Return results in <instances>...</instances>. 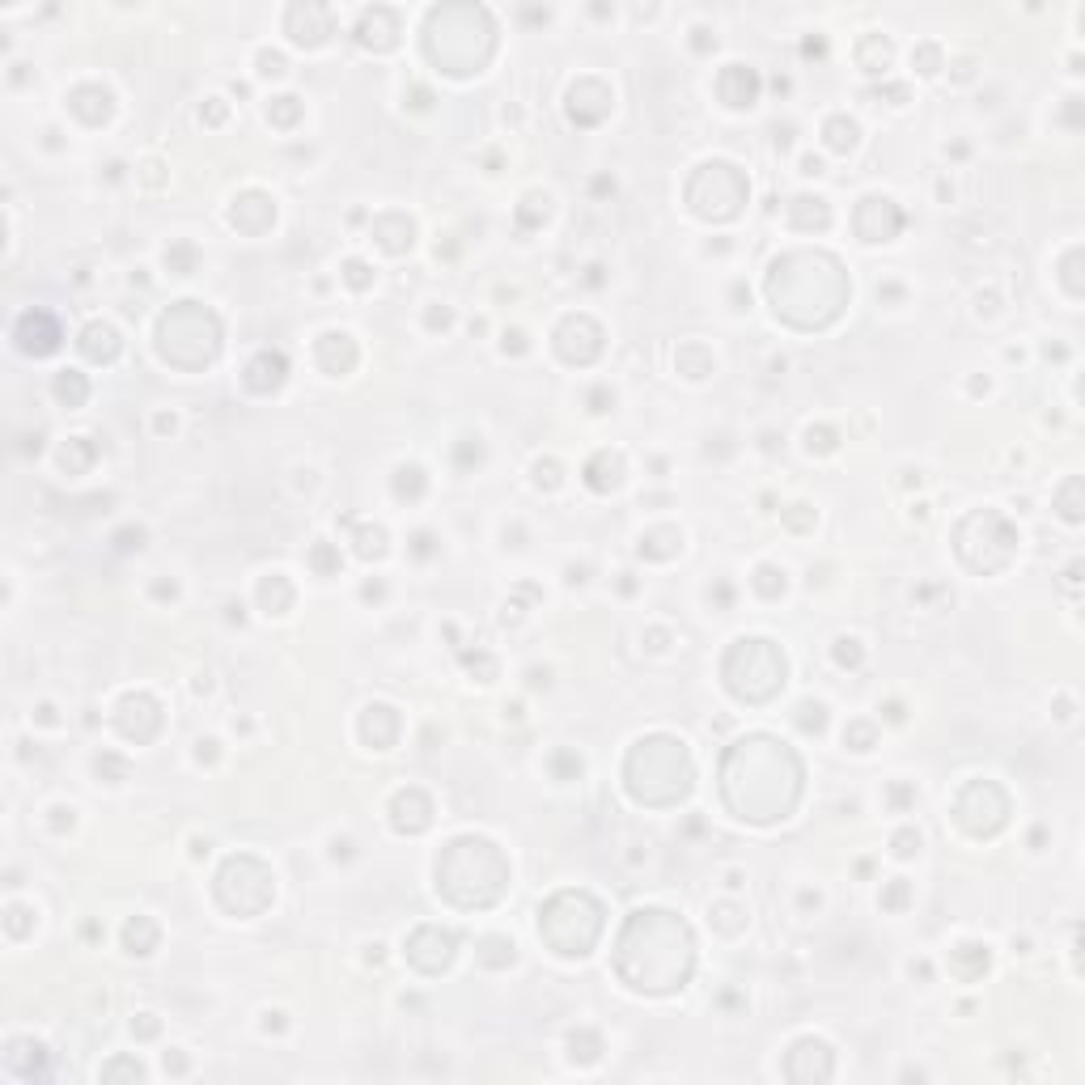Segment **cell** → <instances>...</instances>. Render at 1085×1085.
<instances>
[{
    "label": "cell",
    "instance_id": "obj_44",
    "mask_svg": "<svg viewBox=\"0 0 1085 1085\" xmlns=\"http://www.w3.org/2000/svg\"><path fill=\"white\" fill-rule=\"evenodd\" d=\"M848 742H857L852 746V751H869V746H874V729L869 725H848V734H844Z\"/></svg>",
    "mask_w": 1085,
    "mask_h": 1085
},
{
    "label": "cell",
    "instance_id": "obj_43",
    "mask_svg": "<svg viewBox=\"0 0 1085 1085\" xmlns=\"http://www.w3.org/2000/svg\"><path fill=\"white\" fill-rule=\"evenodd\" d=\"M310 560H314L318 573H335V568H340V556H331V547H327V543H318Z\"/></svg>",
    "mask_w": 1085,
    "mask_h": 1085
},
{
    "label": "cell",
    "instance_id": "obj_33",
    "mask_svg": "<svg viewBox=\"0 0 1085 1085\" xmlns=\"http://www.w3.org/2000/svg\"><path fill=\"white\" fill-rule=\"evenodd\" d=\"M861 68L865 73H886V64H891V43L882 39V34H869V39H861Z\"/></svg>",
    "mask_w": 1085,
    "mask_h": 1085
},
{
    "label": "cell",
    "instance_id": "obj_41",
    "mask_svg": "<svg viewBox=\"0 0 1085 1085\" xmlns=\"http://www.w3.org/2000/svg\"><path fill=\"white\" fill-rule=\"evenodd\" d=\"M344 280L352 284V289H369L373 276H369V268H365L361 259H348V263H344Z\"/></svg>",
    "mask_w": 1085,
    "mask_h": 1085
},
{
    "label": "cell",
    "instance_id": "obj_53",
    "mask_svg": "<svg viewBox=\"0 0 1085 1085\" xmlns=\"http://www.w3.org/2000/svg\"><path fill=\"white\" fill-rule=\"evenodd\" d=\"M818 170H823V166H818V157H806V162H802V174H818Z\"/></svg>",
    "mask_w": 1085,
    "mask_h": 1085
},
{
    "label": "cell",
    "instance_id": "obj_31",
    "mask_svg": "<svg viewBox=\"0 0 1085 1085\" xmlns=\"http://www.w3.org/2000/svg\"><path fill=\"white\" fill-rule=\"evenodd\" d=\"M51 390H56V399H60V403H68V407H81L85 399H90V382H85L77 369H64V373H56V382H51Z\"/></svg>",
    "mask_w": 1085,
    "mask_h": 1085
},
{
    "label": "cell",
    "instance_id": "obj_42",
    "mask_svg": "<svg viewBox=\"0 0 1085 1085\" xmlns=\"http://www.w3.org/2000/svg\"><path fill=\"white\" fill-rule=\"evenodd\" d=\"M835 662H840V666H861L857 640H835Z\"/></svg>",
    "mask_w": 1085,
    "mask_h": 1085
},
{
    "label": "cell",
    "instance_id": "obj_17",
    "mask_svg": "<svg viewBox=\"0 0 1085 1085\" xmlns=\"http://www.w3.org/2000/svg\"><path fill=\"white\" fill-rule=\"evenodd\" d=\"M899 229H903V212L891 200H878V195L861 200V208H857V234L865 242H891Z\"/></svg>",
    "mask_w": 1085,
    "mask_h": 1085
},
{
    "label": "cell",
    "instance_id": "obj_50",
    "mask_svg": "<svg viewBox=\"0 0 1085 1085\" xmlns=\"http://www.w3.org/2000/svg\"><path fill=\"white\" fill-rule=\"evenodd\" d=\"M22 916H26V907H9V933H13V937L26 933V920H22Z\"/></svg>",
    "mask_w": 1085,
    "mask_h": 1085
},
{
    "label": "cell",
    "instance_id": "obj_28",
    "mask_svg": "<svg viewBox=\"0 0 1085 1085\" xmlns=\"http://www.w3.org/2000/svg\"><path fill=\"white\" fill-rule=\"evenodd\" d=\"M831 221V212L823 200H810V195H797V200L789 204V225L793 229H827Z\"/></svg>",
    "mask_w": 1085,
    "mask_h": 1085
},
{
    "label": "cell",
    "instance_id": "obj_14",
    "mask_svg": "<svg viewBox=\"0 0 1085 1085\" xmlns=\"http://www.w3.org/2000/svg\"><path fill=\"white\" fill-rule=\"evenodd\" d=\"M556 352L568 361V365H590L598 352H602V331L594 318H585V314H573V318H564L560 331H556Z\"/></svg>",
    "mask_w": 1085,
    "mask_h": 1085
},
{
    "label": "cell",
    "instance_id": "obj_35",
    "mask_svg": "<svg viewBox=\"0 0 1085 1085\" xmlns=\"http://www.w3.org/2000/svg\"><path fill=\"white\" fill-rule=\"evenodd\" d=\"M823 136H827V145H831L835 153H848L852 145H857V123L844 119V115H835V119H827Z\"/></svg>",
    "mask_w": 1085,
    "mask_h": 1085
},
{
    "label": "cell",
    "instance_id": "obj_4",
    "mask_svg": "<svg viewBox=\"0 0 1085 1085\" xmlns=\"http://www.w3.org/2000/svg\"><path fill=\"white\" fill-rule=\"evenodd\" d=\"M424 47L429 60L441 64V73L450 77H471L488 64L496 47L492 17L479 5H446L429 13V30H424Z\"/></svg>",
    "mask_w": 1085,
    "mask_h": 1085
},
{
    "label": "cell",
    "instance_id": "obj_18",
    "mask_svg": "<svg viewBox=\"0 0 1085 1085\" xmlns=\"http://www.w3.org/2000/svg\"><path fill=\"white\" fill-rule=\"evenodd\" d=\"M119 729H123V738H132V742H149L157 734V725H162V713H157V704L149 696H128L119 704V713H115Z\"/></svg>",
    "mask_w": 1085,
    "mask_h": 1085
},
{
    "label": "cell",
    "instance_id": "obj_26",
    "mask_svg": "<svg viewBox=\"0 0 1085 1085\" xmlns=\"http://www.w3.org/2000/svg\"><path fill=\"white\" fill-rule=\"evenodd\" d=\"M68 111L81 115L85 123H102L111 115V94H106L102 85H81V90H73V98H68Z\"/></svg>",
    "mask_w": 1085,
    "mask_h": 1085
},
{
    "label": "cell",
    "instance_id": "obj_10",
    "mask_svg": "<svg viewBox=\"0 0 1085 1085\" xmlns=\"http://www.w3.org/2000/svg\"><path fill=\"white\" fill-rule=\"evenodd\" d=\"M742 200H746V183H742V174L729 166V162H708V166L696 170V179L687 183V204L704 221H729V217H738Z\"/></svg>",
    "mask_w": 1085,
    "mask_h": 1085
},
{
    "label": "cell",
    "instance_id": "obj_8",
    "mask_svg": "<svg viewBox=\"0 0 1085 1085\" xmlns=\"http://www.w3.org/2000/svg\"><path fill=\"white\" fill-rule=\"evenodd\" d=\"M602 933V907L585 891H564L539 912V937L564 958H585Z\"/></svg>",
    "mask_w": 1085,
    "mask_h": 1085
},
{
    "label": "cell",
    "instance_id": "obj_13",
    "mask_svg": "<svg viewBox=\"0 0 1085 1085\" xmlns=\"http://www.w3.org/2000/svg\"><path fill=\"white\" fill-rule=\"evenodd\" d=\"M954 814H958V823H963L971 835H992L996 827L1005 823L1009 802H1005V793L996 789L992 780H971V785L958 793Z\"/></svg>",
    "mask_w": 1085,
    "mask_h": 1085
},
{
    "label": "cell",
    "instance_id": "obj_12",
    "mask_svg": "<svg viewBox=\"0 0 1085 1085\" xmlns=\"http://www.w3.org/2000/svg\"><path fill=\"white\" fill-rule=\"evenodd\" d=\"M996 547H1009L1013 551V526L1001 518V513H992V509H980V513H971V518L958 526V535H954V547H958V560H963L967 568H975V573H1001V568L1009 564L1005 556H996L992 551Z\"/></svg>",
    "mask_w": 1085,
    "mask_h": 1085
},
{
    "label": "cell",
    "instance_id": "obj_34",
    "mask_svg": "<svg viewBox=\"0 0 1085 1085\" xmlns=\"http://www.w3.org/2000/svg\"><path fill=\"white\" fill-rule=\"evenodd\" d=\"M954 971L963 980H975L980 971H988V946H958L954 950Z\"/></svg>",
    "mask_w": 1085,
    "mask_h": 1085
},
{
    "label": "cell",
    "instance_id": "obj_23",
    "mask_svg": "<svg viewBox=\"0 0 1085 1085\" xmlns=\"http://www.w3.org/2000/svg\"><path fill=\"white\" fill-rule=\"evenodd\" d=\"M395 827L407 831V835H420L424 827H429V818H433V806H429V797H424L420 789H407L395 797Z\"/></svg>",
    "mask_w": 1085,
    "mask_h": 1085
},
{
    "label": "cell",
    "instance_id": "obj_1",
    "mask_svg": "<svg viewBox=\"0 0 1085 1085\" xmlns=\"http://www.w3.org/2000/svg\"><path fill=\"white\" fill-rule=\"evenodd\" d=\"M696 954H691V933L679 916L670 912H632L624 937H619L615 971L640 992H674L691 980Z\"/></svg>",
    "mask_w": 1085,
    "mask_h": 1085
},
{
    "label": "cell",
    "instance_id": "obj_38",
    "mask_svg": "<svg viewBox=\"0 0 1085 1085\" xmlns=\"http://www.w3.org/2000/svg\"><path fill=\"white\" fill-rule=\"evenodd\" d=\"M755 590H759L763 598H776L780 590H785V573H776L772 564H759V568H755Z\"/></svg>",
    "mask_w": 1085,
    "mask_h": 1085
},
{
    "label": "cell",
    "instance_id": "obj_32",
    "mask_svg": "<svg viewBox=\"0 0 1085 1085\" xmlns=\"http://www.w3.org/2000/svg\"><path fill=\"white\" fill-rule=\"evenodd\" d=\"M259 602L268 607V615H280V611H289V602H293V585L284 581L280 573H272L268 581L259 585Z\"/></svg>",
    "mask_w": 1085,
    "mask_h": 1085
},
{
    "label": "cell",
    "instance_id": "obj_9",
    "mask_svg": "<svg viewBox=\"0 0 1085 1085\" xmlns=\"http://www.w3.org/2000/svg\"><path fill=\"white\" fill-rule=\"evenodd\" d=\"M725 687L746 704H763L785 687V657L776 653L772 640H738L725 657Z\"/></svg>",
    "mask_w": 1085,
    "mask_h": 1085
},
{
    "label": "cell",
    "instance_id": "obj_6",
    "mask_svg": "<svg viewBox=\"0 0 1085 1085\" xmlns=\"http://www.w3.org/2000/svg\"><path fill=\"white\" fill-rule=\"evenodd\" d=\"M628 793L645 806H674L691 789V759L683 751V742L674 738H645L632 746L628 755Z\"/></svg>",
    "mask_w": 1085,
    "mask_h": 1085
},
{
    "label": "cell",
    "instance_id": "obj_39",
    "mask_svg": "<svg viewBox=\"0 0 1085 1085\" xmlns=\"http://www.w3.org/2000/svg\"><path fill=\"white\" fill-rule=\"evenodd\" d=\"M357 551H361L365 560L382 556V551H386V535H382L378 526H373V530H369V526H361V530H357Z\"/></svg>",
    "mask_w": 1085,
    "mask_h": 1085
},
{
    "label": "cell",
    "instance_id": "obj_20",
    "mask_svg": "<svg viewBox=\"0 0 1085 1085\" xmlns=\"http://www.w3.org/2000/svg\"><path fill=\"white\" fill-rule=\"evenodd\" d=\"M717 94H721L725 106H755V98H759V77H755V68H746V64H729V68H721Z\"/></svg>",
    "mask_w": 1085,
    "mask_h": 1085
},
{
    "label": "cell",
    "instance_id": "obj_7",
    "mask_svg": "<svg viewBox=\"0 0 1085 1085\" xmlns=\"http://www.w3.org/2000/svg\"><path fill=\"white\" fill-rule=\"evenodd\" d=\"M157 352L179 369H204L221 352V323L200 301H179L157 323Z\"/></svg>",
    "mask_w": 1085,
    "mask_h": 1085
},
{
    "label": "cell",
    "instance_id": "obj_49",
    "mask_svg": "<svg viewBox=\"0 0 1085 1085\" xmlns=\"http://www.w3.org/2000/svg\"><path fill=\"white\" fill-rule=\"evenodd\" d=\"M102 1077H136L140 1081L145 1073H140V1064H111V1069H102Z\"/></svg>",
    "mask_w": 1085,
    "mask_h": 1085
},
{
    "label": "cell",
    "instance_id": "obj_11",
    "mask_svg": "<svg viewBox=\"0 0 1085 1085\" xmlns=\"http://www.w3.org/2000/svg\"><path fill=\"white\" fill-rule=\"evenodd\" d=\"M272 895H276L272 869L255 857L225 861V869L217 874V899L225 912H234V916H259L263 907L272 903Z\"/></svg>",
    "mask_w": 1085,
    "mask_h": 1085
},
{
    "label": "cell",
    "instance_id": "obj_5",
    "mask_svg": "<svg viewBox=\"0 0 1085 1085\" xmlns=\"http://www.w3.org/2000/svg\"><path fill=\"white\" fill-rule=\"evenodd\" d=\"M509 865L492 840H454L437 861V891L458 907H488L505 895Z\"/></svg>",
    "mask_w": 1085,
    "mask_h": 1085
},
{
    "label": "cell",
    "instance_id": "obj_15",
    "mask_svg": "<svg viewBox=\"0 0 1085 1085\" xmlns=\"http://www.w3.org/2000/svg\"><path fill=\"white\" fill-rule=\"evenodd\" d=\"M13 340H17V348H22L26 357H51V352L60 348L64 331H60V323H56V314H47V310H26L22 318H17V327H13Z\"/></svg>",
    "mask_w": 1085,
    "mask_h": 1085
},
{
    "label": "cell",
    "instance_id": "obj_45",
    "mask_svg": "<svg viewBox=\"0 0 1085 1085\" xmlns=\"http://www.w3.org/2000/svg\"><path fill=\"white\" fill-rule=\"evenodd\" d=\"M259 73L263 77H284V56H276V51H263V56H259Z\"/></svg>",
    "mask_w": 1085,
    "mask_h": 1085
},
{
    "label": "cell",
    "instance_id": "obj_19",
    "mask_svg": "<svg viewBox=\"0 0 1085 1085\" xmlns=\"http://www.w3.org/2000/svg\"><path fill=\"white\" fill-rule=\"evenodd\" d=\"M284 26H289L297 47H318V43H327V34H331V13L323 5H293Z\"/></svg>",
    "mask_w": 1085,
    "mask_h": 1085
},
{
    "label": "cell",
    "instance_id": "obj_36",
    "mask_svg": "<svg viewBox=\"0 0 1085 1085\" xmlns=\"http://www.w3.org/2000/svg\"><path fill=\"white\" fill-rule=\"evenodd\" d=\"M90 462H94V446H90V441H85V437H73V441H68V446H64V454H60V467H64V471H73V475H77V471H85V467H90Z\"/></svg>",
    "mask_w": 1085,
    "mask_h": 1085
},
{
    "label": "cell",
    "instance_id": "obj_48",
    "mask_svg": "<svg viewBox=\"0 0 1085 1085\" xmlns=\"http://www.w3.org/2000/svg\"><path fill=\"white\" fill-rule=\"evenodd\" d=\"M920 60V73H937V47H920L912 51V64Z\"/></svg>",
    "mask_w": 1085,
    "mask_h": 1085
},
{
    "label": "cell",
    "instance_id": "obj_22",
    "mask_svg": "<svg viewBox=\"0 0 1085 1085\" xmlns=\"http://www.w3.org/2000/svg\"><path fill=\"white\" fill-rule=\"evenodd\" d=\"M284 373H289V361H284L280 352H259V357L246 365L242 382H246V390H255V395H268V390H276L284 382Z\"/></svg>",
    "mask_w": 1085,
    "mask_h": 1085
},
{
    "label": "cell",
    "instance_id": "obj_25",
    "mask_svg": "<svg viewBox=\"0 0 1085 1085\" xmlns=\"http://www.w3.org/2000/svg\"><path fill=\"white\" fill-rule=\"evenodd\" d=\"M318 365H323L327 373H348L352 365H357V344H352V335L327 331L323 340H318Z\"/></svg>",
    "mask_w": 1085,
    "mask_h": 1085
},
{
    "label": "cell",
    "instance_id": "obj_47",
    "mask_svg": "<svg viewBox=\"0 0 1085 1085\" xmlns=\"http://www.w3.org/2000/svg\"><path fill=\"white\" fill-rule=\"evenodd\" d=\"M916 848H920V835L916 831H899L895 835V852H899V857H912Z\"/></svg>",
    "mask_w": 1085,
    "mask_h": 1085
},
{
    "label": "cell",
    "instance_id": "obj_24",
    "mask_svg": "<svg viewBox=\"0 0 1085 1085\" xmlns=\"http://www.w3.org/2000/svg\"><path fill=\"white\" fill-rule=\"evenodd\" d=\"M361 738L373 746V751H386V746L399 738V717H395V708H386V704L365 708V717H361Z\"/></svg>",
    "mask_w": 1085,
    "mask_h": 1085
},
{
    "label": "cell",
    "instance_id": "obj_29",
    "mask_svg": "<svg viewBox=\"0 0 1085 1085\" xmlns=\"http://www.w3.org/2000/svg\"><path fill=\"white\" fill-rule=\"evenodd\" d=\"M619 475H624V462H619V454H607V450L590 458V467H585V479H590L594 492H611L619 484Z\"/></svg>",
    "mask_w": 1085,
    "mask_h": 1085
},
{
    "label": "cell",
    "instance_id": "obj_16",
    "mask_svg": "<svg viewBox=\"0 0 1085 1085\" xmlns=\"http://www.w3.org/2000/svg\"><path fill=\"white\" fill-rule=\"evenodd\" d=\"M458 950V937L450 929H437V924H424V929L412 933V941H407V958L420 967V971H446L450 967V958Z\"/></svg>",
    "mask_w": 1085,
    "mask_h": 1085
},
{
    "label": "cell",
    "instance_id": "obj_2",
    "mask_svg": "<svg viewBox=\"0 0 1085 1085\" xmlns=\"http://www.w3.org/2000/svg\"><path fill=\"white\" fill-rule=\"evenodd\" d=\"M721 776H751V785L721 789L729 810L751 818V823H776V818H785L797 806V793H802V763L793 759V751H785V746L772 738L738 742L734 751L725 755Z\"/></svg>",
    "mask_w": 1085,
    "mask_h": 1085
},
{
    "label": "cell",
    "instance_id": "obj_40",
    "mask_svg": "<svg viewBox=\"0 0 1085 1085\" xmlns=\"http://www.w3.org/2000/svg\"><path fill=\"white\" fill-rule=\"evenodd\" d=\"M297 111H301V106H297V98H293V94H284V98H276V102H272L268 119H276L280 128H289V123L297 119Z\"/></svg>",
    "mask_w": 1085,
    "mask_h": 1085
},
{
    "label": "cell",
    "instance_id": "obj_27",
    "mask_svg": "<svg viewBox=\"0 0 1085 1085\" xmlns=\"http://www.w3.org/2000/svg\"><path fill=\"white\" fill-rule=\"evenodd\" d=\"M81 352L90 361H115L119 357V335H115V327H106V323H90L81 331Z\"/></svg>",
    "mask_w": 1085,
    "mask_h": 1085
},
{
    "label": "cell",
    "instance_id": "obj_52",
    "mask_svg": "<svg viewBox=\"0 0 1085 1085\" xmlns=\"http://www.w3.org/2000/svg\"><path fill=\"white\" fill-rule=\"evenodd\" d=\"M429 323H433V327H450V310H441V314L433 310V314H429Z\"/></svg>",
    "mask_w": 1085,
    "mask_h": 1085
},
{
    "label": "cell",
    "instance_id": "obj_21",
    "mask_svg": "<svg viewBox=\"0 0 1085 1085\" xmlns=\"http://www.w3.org/2000/svg\"><path fill=\"white\" fill-rule=\"evenodd\" d=\"M357 39L365 43V47H373V51H390L399 43V17L390 13V9H369L365 17H361V26H357Z\"/></svg>",
    "mask_w": 1085,
    "mask_h": 1085
},
{
    "label": "cell",
    "instance_id": "obj_46",
    "mask_svg": "<svg viewBox=\"0 0 1085 1085\" xmlns=\"http://www.w3.org/2000/svg\"><path fill=\"white\" fill-rule=\"evenodd\" d=\"M94 768H98V776H102V772H111L115 780H123V776H128V768H123V759H115V755H98V763H94Z\"/></svg>",
    "mask_w": 1085,
    "mask_h": 1085
},
{
    "label": "cell",
    "instance_id": "obj_51",
    "mask_svg": "<svg viewBox=\"0 0 1085 1085\" xmlns=\"http://www.w3.org/2000/svg\"><path fill=\"white\" fill-rule=\"evenodd\" d=\"M814 446H818V450H831V446H835V433H831V429H818V433L810 429V450H814Z\"/></svg>",
    "mask_w": 1085,
    "mask_h": 1085
},
{
    "label": "cell",
    "instance_id": "obj_30",
    "mask_svg": "<svg viewBox=\"0 0 1085 1085\" xmlns=\"http://www.w3.org/2000/svg\"><path fill=\"white\" fill-rule=\"evenodd\" d=\"M123 946H128V954H153V946H157V924H153L149 916L128 920V929H123Z\"/></svg>",
    "mask_w": 1085,
    "mask_h": 1085
},
{
    "label": "cell",
    "instance_id": "obj_37",
    "mask_svg": "<svg viewBox=\"0 0 1085 1085\" xmlns=\"http://www.w3.org/2000/svg\"><path fill=\"white\" fill-rule=\"evenodd\" d=\"M420 492H424V471L420 467H399L395 471V496H399V501H403V496H407V501H416Z\"/></svg>",
    "mask_w": 1085,
    "mask_h": 1085
},
{
    "label": "cell",
    "instance_id": "obj_3",
    "mask_svg": "<svg viewBox=\"0 0 1085 1085\" xmlns=\"http://www.w3.org/2000/svg\"><path fill=\"white\" fill-rule=\"evenodd\" d=\"M768 297L776 306V318H785L793 327H827L835 314L844 310L848 280L844 268L831 255L818 251H797L772 263L768 276Z\"/></svg>",
    "mask_w": 1085,
    "mask_h": 1085
}]
</instances>
